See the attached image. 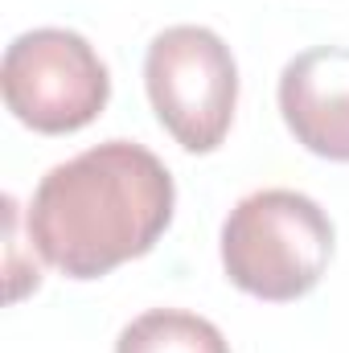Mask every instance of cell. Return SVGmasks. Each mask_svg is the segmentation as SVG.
<instances>
[{
	"label": "cell",
	"instance_id": "1",
	"mask_svg": "<svg viewBox=\"0 0 349 353\" xmlns=\"http://www.w3.org/2000/svg\"><path fill=\"white\" fill-rule=\"evenodd\" d=\"M173 205V173L157 152L132 140H107L37 181L25 226L54 271L66 279H103L161 243Z\"/></svg>",
	"mask_w": 349,
	"mask_h": 353
},
{
	"label": "cell",
	"instance_id": "6",
	"mask_svg": "<svg viewBox=\"0 0 349 353\" xmlns=\"http://www.w3.org/2000/svg\"><path fill=\"white\" fill-rule=\"evenodd\" d=\"M115 353H230L222 329L197 312L148 308L132 325H123Z\"/></svg>",
	"mask_w": 349,
	"mask_h": 353
},
{
	"label": "cell",
	"instance_id": "3",
	"mask_svg": "<svg viewBox=\"0 0 349 353\" xmlns=\"http://www.w3.org/2000/svg\"><path fill=\"white\" fill-rule=\"evenodd\" d=\"M144 90L185 152L222 148L235 107H239V66L230 46L206 25H169L152 37L144 54Z\"/></svg>",
	"mask_w": 349,
	"mask_h": 353
},
{
	"label": "cell",
	"instance_id": "5",
	"mask_svg": "<svg viewBox=\"0 0 349 353\" xmlns=\"http://www.w3.org/2000/svg\"><path fill=\"white\" fill-rule=\"evenodd\" d=\"M279 115L300 148L349 165V46H312L279 74Z\"/></svg>",
	"mask_w": 349,
	"mask_h": 353
},
{
	"label": "cell",
	"instance_id": "2",
	"mask_svg": "<svg viewBox=\"0 0 349 353\" xmlns=\"http://www.w3.org/2000/svg\"><path fill=\"white\" fill-rule=\"evenodd\" d=\"M333 259L329 214L296 189L247 193L222 222L226 279L267 304L308 296Z\"/></svg>",
	"mask_w": 349,
	"mask_h": 353
},
{
	"label": "cell",
	"instance_id": "4",
	"mask_svg": "<svg viewBox=\"0 0 349 353\" xmlns=\"http://www.w3.org/2000/svg\"><path fill=\"white\" fill-rule=\"evenodd\" d=\"M0 87L8 111L25 128L41 136H70L103 115L111 74L83 33L46 25L8 41Z\"/></svg>",
	"mask_w": 349,
	"mask_h": 353
}]
</instances>
